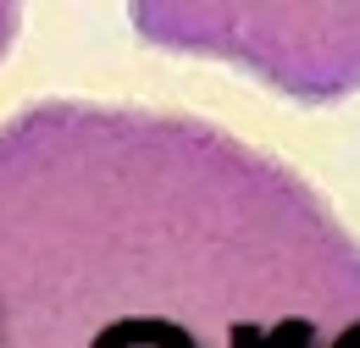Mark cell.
<instances>
[{"instance_id": "6da1fadb", "label": "cell", "mask_w": 360, "mask_h": 348, "mask_svg": "<svg viewBox=\"0 0 360 348\" xmlns=\"http://www.w3.org/2000/svg\"><path fill=\"white\" fill-rule=\"evenodd\" d=\"M0 348H360V238L205 116L39 100L0 122Z\"/></svg>"}, {"instance_id": "7a4b0ae2", "label": "cell", "mask_w": 360, "mask_h": 348, "mask_svg": "<svg viewBox=\"0 0 360 348\" xmlns=\"http://www.w3.org/2000/svg\"><path fill=\"white\" fill-rule=\"evenodd\" d=\"M128 22L155 50L222 61L305 105L360 94V0H128Z\"/></svg>"}, {"instance_id": "3957f363", "label": "cell", "mask_w": 360, "mask_h": 348, "mask_svg": "<svg viewBox=\"0 0 360 348\" xmlns=\"http://www.w3.org/2000/svg\"><path fill=\"white\" fill-rule=\"evenodd\" d=\"M17 28H22V0H0V55L11 50Z\"/></svg>"}]
</instances>
